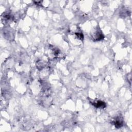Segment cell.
<instances>
[{
    "mask_svg": "<svg viewBox=\"0 0 132 132\" xmlns=\"http://www.w3.org/2000/svg\"><path fill=\"white\" fill-rule=\"evenodd\" d=\"M91 37L95 41H100L104 38V35L100 31V28L95 29L91 34Z\"/></svg>",
    "mask_w": 132,
    "mask_h": 132,
    "instance_id": "cell-1",
    "label": "cell"
},
{
    "mask_svg": "<svg viewBox=\"0 0 132 132\" xmlns=\"http://www.w3.org/2000/svg\"><path fill=\"white\" fill-rule=\"evenodd\" d=\"M114 124L117 128L119 129L123 126V121L119 117H117L114 121Z\"/></svg>",
    "mask_w": 132,
    "mask_h": 132,
    "instance_id": "cell-2",
    "label": "cell"
},
{
    "mask_svg": "<svg viewBox=\"0 0 132 132\" xmlns=\"http://www.w3.org/2000/svg\"><path fill=\"white\" fill-rule=\"evenodd\" d=\"M94 106L96 108H104L106 107L105 103L102 101H98L96 102H95L94 104Z\"/></svg>",
    "mask_w": 132,
    "mask_h": 132,
    "instance_id": "cell-3",
    "label": "cell"
},
{
    "mask_svg": "<svg viewBox=\"0 0 132 132\" xmlns=\"http://www.w3.org/2000/svg\"><path fill=\"white\" fill-rule=\"evenodd\" d=\"M76 35L77 36V37H78V38H79V39H83V35L81 33H76Z\"/></svg>",
    "mask_w": 132,
    "mask_h": 132,
    "instance_id": "cell-4",
    "label": "cell"
}]
</instances>
